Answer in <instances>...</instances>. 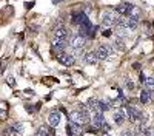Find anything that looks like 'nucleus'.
I'll use <instances>...</instances> for the list:
<instances>
[{"mask_svg":"<svg viewBox=\"0 0 154 136\" xmlns=\"http://www.w3.org/2000/svg\"><path fill=\"white\" fill-rule=\"evenodd\" d=\"M114 49L109 46V45H100L97 49H96V54L99 57V60H103V59H108L109 56H112Z\"/></svg>","mask_w":154,"mask_h":136,"instance_id":"2","label":"nucleus"},{"mask_svg":"<svg viewBox=\"0 0 154 136\" xmlns=\"http://www.w3.org/2000/svg\"><path fill=\"white\" fill-rule=\"evenodd\" d=\"M145 87L148 91H154V77H148L145 81Z\"/></svg>","mask_w":154,"mask_h":136,"instance_id":"19","label":"nucleus"},{"mask_svg":"<svg viewBox=\"0 0 154 136\" xmlns=\"http://www.w3.org/2000/svg\"><path fill=\"white\" fill-rule=\"evenodd\" d=\"M68 37H69V31L65 27L54 30V39H57V40H66Z\"/></svg>","mask_w":154,"mask_h":136,"instance_id":"7","label":"nucleus"},{"mask_svg":"<svg viewBox=\"0 0 154 136\" xmlns=\"http://www.w3.org/2000/svg\"><path fill=\"white\" fill-rule=\"evenodd\" d=\"M139 79H140V84H145V81H146V77H145V74H143V73H140Z\"/></svg>","mask_w":154,"mask_h":136,"instance_id":"26","label":"nucleus"},{"mask_svg":"<svg viewBox=\"0 0 154 136\" xmlns=\"http://www.w3.org/2000/svg\"><path fill=\"white\" fill-rule=\"evenodd\" d=\"M126 17H133V19H137L139 20V17H140V8L139 6H134V5H130Z\"/></svg>","mask_w":154,"mask_h":136,"instance_id":"14","label":"nucleus"},{"mask_svg":"<svg viewBox=\"0 0 154 136\" xmlns=\"http://www.w3.org/2000/svg\"><path fill=\"white\" fill-rule=\"evenodd\" d=\"M32 5H34V3H26V5H25V6H26V8L29 9V8H32Z\"/></svg>","mask_w":154,"mask_h":136,"instance_id":"28","label":"nucleus"},{"mask_svg":"<svg viewBox=\"0 0 154 136\" xmlns=\"http://www.w3.org/2000/svg\"><path fill=\"white\" fill-rule=\"evenodd\" d=\"M35 136H56V133H54L53 127H46V125H42L40 128L37 130Z\"/></svg>","mask_w":154,"mask_h":136,"instance_id":"9","label":"nucleus"},{"mask_svg":"<svg viewBox=\"0 0 154 136\" xmlns=\"http://www.w3.org/2000/svg\"><path fill=\"white\" fill-rule=\"evenodd\" d=\"M86 19L88 17L83 14V12H74L72 14V23H75V25H82Z\"/></svg>","mask_w":154,"mask_h":136,"instance_id":"15","label":"nucleus"},{"mask_svg":"<svg viewBox=\"0 0 154 136\" xmlns=\"http://www.w3.org/2000/svg\"><path fill=\"white\" fill-rule=\"evenodd\" d=\"M114 46L117 48V49H120V51H123V49H125V45H123V42H122V40H117Z\"/></svg>","mask_w":154,"mask_h":136,"instance_id":"23","label":"nucleus"},{"mask_svg":"<svg viewBox=\"0 0 154 136\" xmlns=\"http://www.w3.org/2000/svg\"><path fill=\"white\" fill-rule=\"evenodd\" d=\"M102 34L108 37V36H111V31H109V30H106V31H102Z\"/></svg>","mask_w":154,"mask_h":136,"instance_id":"27","label":"nucleus"},{"mask_svg":"<svg viewBox=\"0 0 154 136\" xmlns=\"http://www.w3.org/2000/svg\"><path fill=\"white\" fill-rule=\"evenodd\" d=\"M48 122H49V125L53 128H56L60 124V113L59 111H51V113L48 115Z\"/></svg>","mask_w":154,"mask_h":136,"instance_id":"8","label":"nucleus"},{"mask_svg":"<svg viewBox=\"0 0 154 136\" xmlns=\"http://www.w3.org/2000/svg\"><path fill=\"white\" fill-rule=\"evenodd\" d=\"M69 43L75 49H82L85 46V43H86V37H83L80 34H75V36H72L71 39H69Z\"/></svg>","mask_w":154,"mask_h":136,"instance_id":"5","label":"nucleus"},{"mask_svg":"<svg viewBox=\"0 0 154 136\" xmlns=\"http://www.w3.org/2000/svg\"><path fill=\"white\" fill-rule=\"evenodd\" d=\"M99 130H102L103 133H108V131L111 130V127H109V124H108L106 121H103V122H102V125H100V128H99Z\"/></svg>","mask_w":154,"mask_h":136,"instance_id":"20","label":"nucleus"},{"mask_svg":"<svg viewBox=\"0 0 154 136\" xmlns=\"http://www.w3.org/2000/svg\"><path fill=\"white\" fill-rule=\"evenodd\" d=\"M8 85L9 87H14L16 85V79L14 77H8Z\"/></svg>","mask_w":154,"mask_h":136,"instance_id":"25","label":"nucleus"},{"mask_svg":"<svg viewBox=\"0 0 154 136\" xmlns=\"http://www.w3.org/2000/svg\"><path fill=\"white\" fill-rule=\"evenodd\" d=\"M103 136H108V134H103Z\"/></svg>","mask_w":154,"mask_h":136,"instance_id":"30","label":"nucleus"},{"mask_svg":"<svg viewBox=\"0 0 154 136\" xmlns=\"http://www.w3.org/2000/svg\"><path fill=\"white\" fill-rule=\"evenodd\" d=\"M125 87H126L128 90H133V88H134V84H133L131 81H126V82H125Z\"/></svg>","mask_w":154,"mask_h":136,"instance_id":"24","label":"nucleus"},{"mask_svg":"<svg viewBox=\"0 0 154 136\" xmlns=\"http://www.w3.org/2000/svg\"><path fill=\"white\" fill-rule=\"evenodd\" d=\"M53 2H54V3H57V2H60V0H53Z\"/></svg>","mask_w":154,"mask_h":136,"instance_id":"29","label":"nucleus"},{"mask_svg":"<svg viewBox=\"0 0 154 136\" xmlns=\"http://www.w3.org/2000/svg\"><path fill=\"white\" fill-rule=\"evenodd\" d=\"M3 136H17V133L12 130L11 127L9 128H5V133H3Z\"/></svg>","mask_w":154,"mask_h":136,"instance_id":"22","label":"nucleus"},{"mask_svg":"<svg viewBox=\"0 0 154 136\" xmlns=\"http://www.w3.org/2000/svg\"><path fill=\"white\" fill-rule=\"evenodd\" d=\"M85 62H86V64H89V65H96L97 62H99V57H97L96 51H89V53H86V56H85Z\"/></svg>","mask_w":154,"mask_h":136,"instance_id":"13","label":"nucleus"},{"mask_svg":"<svg viewBox=\"0 0 154 136\" xmlns=\"http://www.w3.org/2000/svg\"><path fill=\"white\" fill-rule=\"evenodd\" d=\"M128 8H130V3H120V5L116 6L114 12H116L117 16H123V17H126V16H128Z\"/></svg>","mask_w":154,"mask_h":136,"instance_id":"10","label":"nucleus"},{"mask_svg":"<svg viewBox=\"0 0 154 136\" xmlns=\"http://www.w3.org/2000/svg\"><path fill=\"white\" fill-rule=\"evenodd\" d=\"M86 107L91 113H96V115H103V110L100 107V101L96 97H89L88 102H86Z\"/></svg>","mask_w":154,"mask_h":136,"instance_id":"1","label":"nucleus"},{"mask_svg":"<svg viewBox=\"0 0 154 136\" xmlns=\"http://www.w3.org/2000/svg\"><path fill=\"white\" fill-rule=\"evenodd\" d=\"M149 99H151V93L148 90H143L142 94H140V102H142V104H148Z\"/></svg>","mask_w":154,"mask_h":136,"instance_id":"17","label":"nucleus"},{"mask_svg":"<svg viewBox=\"0 0 154 136\" xmlns=\"http://www.w3.org/2000/svg\"><path fill=\"white\" fill-rule=\"evenodd\" d=\"M57 60L60 62L62 65H65V67H71L74 65V62H75V57L69 53H60L57 54Z\"/></svg>","mask_w":154,"mask_h":136,"instance_id":"4","label":"nucleus"},{"mask_svg":"<svg viewBox=\"0 0 154 136\" xmlns=\"http://www.w3.org/2000/svg\"><path fill=\"white\" fill-rule=\"evenodd\" d=\"M66 133L69 134V136H80L82 134V130H80V127L79 125H74V124H68L66 125Z\"/></svg>","mask_w":154,"mask_h":136,"instance_id":"11","label":"nucleus"},{"mask_svg":"<svg viewBox=\"0 0 154 136\" xmlns=\"http://www.w3.org/2000/svg\"><path fill=\"white\" fill-rule=\"evenodd\" d=\"M68 119H69L71 124H74V125H79V127H80V125H85V121H83V118H82V115H80L79 110L71 111L69 116H68Z\"/></svg>","mask_w":154,"mask_h":136,"instance_id":"6","label":"nucleus"},{"mask_svg":"<svg viewBox=\"0 0 154 136\" xmlns=\"http://www.w3.org/2000/svg\"><path fill=\"white\" fill-rule=\"evenodd\" d=\"M12 130H14L17 134H22L23 133V124H20V122H14L12 124V127H11Z\"/></svg>","mask_w":154,"mask_h":136,"instance_id":"18","label":"nucleus"},{"mask_svg":"<svg viewBox=\"0 0 154 136\" xmlns=\"http://www.w3.org/2000/svg\"><path fill=\"white\" fill-rule=\"evenodd\" d=\"M119 16L116 14L114 11H106L102 14V23H103V27H111V25L116 23V19H117Z\"/></svg>","mask_w":154,"mask_h":136,"instance_id":"3","label":"nucleus"},{"mask_svg":"<svg viewBox=\"0 0 154 136\" xmlns=\"http://www.w3.org/2000/svg\"><path fill=\"white\" fill-rule=\"evenodd\" d=\"M114 122L117 124V125H122V124L125 122V116L120 113V110H117V111H114Z\"/></svg>","mask_w":154,"mask_h":136,"instance_id":"16","label":"nucleus"},{"mask_svg":"<svg viewBox=\"0 0 154 136\" xmlns=\"http://www.w3.org/2000/svg\"><path fill=\"white\" fill-rule=\"evenodd\" d=\"M2 136H3V134H2Z\"/></svg>","mask_w":154,"mask_h":136,"instance_id":"31","label":"nucleus"},{"mask_svg":"<svg viewBox=\"0 0 154 136\" xmlns=\"http://www.w3.org/2000/svg\"><path fill=\"white\" fill-rule=\"evenodd\" d=\"M0 113H8V102L0 101Z\"/></svg>","mask_w":154,"mask_h":136,"instance_id":"21","label":"nucleus"},{"mask_svg":"<svg viewBox=\"0 0 154 136\" xmlns=\"http://www.w3.org/2000/svg\"><path fill=\"white\" fill-rule=\"evenodd\" d=\"M53 46H54V49L57 51V54H60V53H65V48H66V40H57V39H54V40H53Z\"/></svg>","mask_w":154,"mask_h":136,"instance_id":"12","label":"nucleus"}]
</instances>
